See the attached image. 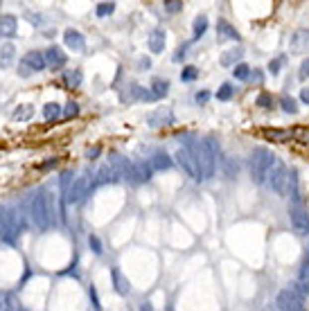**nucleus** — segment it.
I'll return each instance as SVG.
<instances>
[{
	"mask_svg": "<svg viewBox=\"0 0 309 311\" xmlns=\"http://www.w3.org/2000/svg\"><path fill=\"white\" fill-rule=\"evenodd\" d=\"M111 280H113V289L118 296H129V280L122 275V271L120 268H111Z\"/></svg>",
	"mask_w": 309,
	"mask_h": 311,
	"instance_id": "obj_16",
	"label": "nucleus"
},
{
	"mask_svg": "<svg viewBox=\"0 0 309 311\" xmlns=\"http://www.w3.org/2000/svg\"><path fill=\"white\" fill-rule=\"evenodd\" d=\"M93 178H95V176L90 174L88 169L81 171V174H79L77 178L73 180V185L68 187V192H66V196H68V203H77V201H81L83 196H88L90 187H93Z\"/></svg>",
	"mask_w": 309,
	"mask_h": 311,
	"instance_id": "obj_6",
	"label": "nucleus"
},
{
	"mask_svg": "<svg viewBox=\"0 0 309 311\" xmlns=\"http://www.w3.org/2000/svg\"><path fill=\"white\" fill-rule=\"evenodd\" d=\"M183 57H185V48H181V50H178L176 54H174V61H181Z\"/></svg>",
	"mask_w": 309,
	"mask_h": 311,
	"instance_id": "obj_50",
	"label": "nucleus"
},
{
	"mask_svg": "<svg viewBox=\"0 0 309 311\" xmlns=\"http://www.w3.org/2000/svg\"><path fill=\"white\" fill-rule=\"evenodd\" d=\"M16 27H18L16 16H11V14L0 16V36H5V39H14V36H16Z\"/></svg>",
	"mask_w": 309,
	"mask_h": 311,
	"instance_id": "obj_15",
	"label": "nucleus"
},
{
	"mask_svg": "<svg viewBox=\"0 0 309 311\" xmlns=\"http://www.w3.org/2000/svg\"><path fill=\"white\" fill-rule=\"evenodd\" d=\"M167 92H169V81H165V79H154V81H152V95H154V99L165 97Z\"/></svg>",
	"mask_w": 309,
	"mask_h": 311,
	"instance_id": "obj_26",
	"label": "nucleus"
},
{
	"mask_svg": "<svg viewBox=\"0 0 309 311\" xmlns=\"http://www.w3.org/2000/svg\"><path fill=\"white\" fill-rule=\"evenodd\" d=\"M298 77H300V79H303V81H305V79H307V77H309V59H305L303 64H300V70H298Z\"/></svg>",
	"mask_w": 309,
	"mask_h": 311,
	"instance_id": "obj_42",
	"label": "nucleus"
},
{
	"mask_svg": "<svg viewBox=\"0 0 309 311\" xmlns=\"http://www.w3.org/2000/svg\"><path fill=\"white\" fill-rule=\"evenodd\" d=\"M196 104H206L208 102V99H210V92H208V90H201V92H196Z\"/></svg>",
	"mask_w": 309,
	"mask_h": 311,
	"instance_id": "obj_44",
	"label": "nucleus"
},
{
	"mask_svg": "<svg viewBox=\"0 0 309 311\" xmlns=\"http://www.w3.org/2000/svg\"><path fill=\"white\" fill-rule=\"evenodd\" d=\"M108 165L113 167L115 169V174L120 176V178H131V162L127 160V158H124V156H120V154H111V162H108Z\"/></svg>",
	"mask_w": 309,
	"mask_h": 311,
	"instance_id": "obj_12",
	"label": "nucleus"
},
{
	"mask_svg": "<svg viewBox=\"0 0 309 311\" xmlns=\"http://www.w3.org/2000/svg\"><path fill=\"white\" fill-rule=\"evenodd\" d=\"M224 174H226L228 180L237 178V174H239V165H237L232 158H226V160H224Z\"/></svg>",
	"mask_w": 309,
	"mask_h": 311,
	"instance_id": "obj_28",
	"label": "nucleus"
},
{
	"mask_svg": "<svg viewBox=\"0 0 309 311\" xmlns=\"http://www.w3.org/2000/svg\"><path fill=\"white\" fill-rule=\"evenodd\" d=\"M120 176L115 174V169L111 165H106V167H102V169L95 174V185H104V183H115Z\"/></svg>",
	"mask_w": 309,
	"mask_h": 311,
	"instance_id": "obj_20",
	"label": "nucleus"
},
{
	"mask_svg": "<svg viewBox=\"0 0 309 311\" xmlns=\"http://www.w3.org/2000/svg\"><path fill=\"white\" fill-rule=\"evenodd\" d=\"M61 113H64V111H61V106L57 102H48L43 106V117H45V120H57Z\"/></svg>",
	"mask_w": 309,
	"mask_h": 311,
	"instance_id": "obj_27",
	"label": "nucleus"
},
{
	"mask_svg": "<svg viewBox=\"0 0 309 311\" xmlns=\"http://www.w3.org/2000/svg\"><path fill=\"white\" fill-rule=\"evenodd\" d=\"M70 178H73V171H64V174H61V190H64V194H66V192H68Z\"/></svg>",
	"mask_w": 309,
	"mask_h": 311,
	"instance_id": "obj_43",
	"label": "nucleus"
},
{
	"mask_svg": "<svg viewBox=\"0 0 309 311\" xmlns=\"http://www.w3.org/2000/svg\"><path fill=\"white\" fill-rule=\"evenodd\" d=\"M282 66H285V57L271 59V61H269V73L275 77V75H280V68H282Z\"/></svg>",
	"mask_w": 309,
	"mask_h": 311,
	"instance_id": "obj_38",
	"label": "nucleus"
},
{
	"mask_svg": "<svg viewBox=\"0 0 309 311\" xmlns=\"http://www.w3.org/2000/svg\"><path fill=\"white\" fill-rule=\"evenodd\" d=\"M149 66H152L149 64V59H140V68H149Z\"/></svg>",
	"mask_w": 309,
	"mask_h": 311,
	"instance_id": "obj_51",
	"label": "nucleus"
},
{
	"mask_svg": "<svg viewBox=\"0 0 309 311\" xmlns=\"http://www.w3.org/2000/svg\"><path fill=\"white\" fill-rule=\"evenodd\" d=\"M149 162H152V167H154V169H160V171L169 169V167L174 165V162H172V158H169V156H167L165 151H156V154L152 156V160H149Z\"/></svg>",
	"mask_w": 309,
	"mask_h": 311,
	"instance_id": "obj_21",
	"label": "nucleus"
},
{
	"mask_svg": "<svg viewBox=\"0 0 309 311\" xmlns=\"http://www.w3.org/2000/svg\"><path fill=\"white\" fill-rule=\"evenodd\" d=\"M152 171H154V167H152V162H133V167H131V178L129 180H133V183H147L149 178H152Z\"/></svg>",
	"mask_w": 309,
	"mask_h": 311,
	"instance_id": "obj_11",
	"label": "nucleus"
},
{
	"mask_svg": "<svg viewBox=\"0 0 309 311\" xmlns=\"http://www.w3.org/2000/svg\"><path fill=\"white\" fill-rule=\"evenodd\" d=\"M291 136H294V140H300V142H305V145H309V131L307 129H294Z\"/></svg>",
	"mask_w": 309,
	"mask_h": 311,
	"instance_id": "obj_40",
	"label": "nucleus"
},
{
	"mask_svg": "<svg viewBox=\"0 0 309 311\" xmlns=\"http://www.w3.org/2000/svg\"><path fill=\"white\" fill-rule=\"evenodd\" d=\"M45 61H48L50 68L54 70H61L66 64H68V57H66V52L61 48H57V45H52V48L45 50Z\"/></svg>",
	"mask_w": 309,
	"mask_h": 311,
	"instance_id": "obj_10",
	"label": "nucleus"
},
{
	"mask_svg": "<svg viewBox=\"0 0 309 311\" xmlns=\"http://www.w3.org/2000/svg\"><path fill=\"white\" fill-rule=\"evenodd\" d=\"M30 214L32 219H34V224L39 226L41 230H48L50 226H52V205H50V196L45 190L36 192L34 196H32L30 201Z\"/></svg>",
	"mask_w": 309,
	"mask_h": 311,
	"instance_id": "obj_3",
	"label": "nucleus"
},
{
	"mask_svg": "<svg viewBox=\"0 0 309 311\" xmlns=\"http://www.w3.org/2000/svg\"><path fill=\"white\" fill-rule=\"evenodd\" d=\"M255 106H262V108H266V111H271V108H273V97H271L269 92H260L255 99Z\"/></svg>",
	"mask_w": 309,
	"mask_h": 311,
	"instance_id": "obj_36",
	"label": "nucleus"
},
{
	"mask_svg": "<svg viewBox=\"0 0 309 311\" xmlns=\"http://www.w3.org/2000/svg\"><path fill=\"white\" fill-rule=\"evenodd\" d=\"M0 5H2V0H0Z\"/></svg>",
	"mask_w": 309,
	"mask_h": 311,
	"instance_id": "obj_52",
	"label": "nucleus"
},
{
	"mask_svg": "<svg viewBox=\"0 0 309 311\" xmlns=\"http://www.w3.org/2000/svg\"><path fill=\"white\" fill-rule=\"evenodd\" d=\"M11 59H14V45H11V43H7L5 48L0 50V64H2V66L7 68V66L11 64Z\"/></svg>",
	"mask_w": 309,
	"mask_h": 311,
	"instance_id": "obj_33",
	"label": "nucleus"
},
{
	"mask_svg": "<svg viewBox=\"0 0 309 311\" xmlns=\"http://www.w3.org/2000/svg\"><path fill=\"white\" fill-rule=\"evenodd\" d=\"M289 221L298 234H309V212L300 194H294V203L289 205Z\"/></svg>",
	"mask_w": 309,
	"mask_h": 311,
	"instance_id": "obj_4",
	"label": "nucleus"
},
{
	"mask_svg": "<svg viewBox=\"0 0 309 311\" xmlns=\"http://www.w3.org/2000/svg\"><path fill=\"white\" fill-rule=\"evenodd\" d=\"M232 77H235V79H241V81H244V79L250 77V68H248L246 64H235V66H232Z\"/></svg>",
	"mask_w": 309,
	"mask_h": 311,
	"instance_id": "obj_32",
	"label": "nucleus"
},
{
	"mask_svg": "<svg viewBox=\"0 0 309 311\" xmlns=\"http://www.w3.org/2000/svg\"><path fill=\"white\" fill-rule=\"evenodd\" d=\"M64 41L70 50H75V52H83V50H86V39H83V34L77 32V29H66Z\"/></svg>",
	"mask_w": 309,
	"mask_h": 311,
	"instance_id": "obj_13",
	"label": "nucleus"
},
{
	"mask_svg": "<svg viewBox=\"0 0 309 311\" xmlns=\"http://www.w3.org/2000/svg\"><path fill=\"white\" fill-rule=\"evenodd\" d=\"M115 11V2L113 0H106V2H99L97 9H95V14L99 16V18H106V16H111Z\"/></svg>",
	"mask_w": 309,
	"mask_h": 311,
	"instance_id": "obj_29",
	"label": "nucleus"
},
{
	"mask_svg": "<svg viewBox=\"0 0 309 311\" xmlns=\"http://www.w3.org/2000/svg\"><path fill=\"white\" fill-rule=\"evenodd\" d=\"M264 138L269 142H289L294 140V136H291V131H287V129H264Z\"/></svg>",
	"mask_w": 309,
	"mask_h": 311,
	"instance_id": "obj_19",
	"label": "nucleus"
},
{
	"mask_svg": "<svg viewBox=\"0 0 309 311\" xmlns=\"http://www.w3.org/2000/svg\"><path fill=\"white\" fill-rule=\"evenodd\" d=\"M275 305H278V309H285V311H291V309L300 311V309H305V298H303V293H300L296 287L282 289V291L278 293Z\"/></svg>",
	"mask_w": 309,
	"mask_h": 311,
	"instance_id": "obj_8",
	"label": "nucleus"
},
{
	"mask_svg": "<svg viewBox=\"0 0 309 311\" xmlns=\"http://www.w3.org/2000/svg\"><path fill=\"white\" fill-rule=\"evenodd\" d=\"M54 165H57V158H50V160H48V162H43V165H41L39 169H41V171H48V169H52Z\"/></svg>",
	"mask_w": 309,
	"mask_h": 311,
	"instance_id": "obj_46",
	"label": "nucleus"
},
{
	"mask_svg": "<svg viewBox=\"0 0 309 311\" xmlns=\"http://www.w3.org/2000/svg\"><path fill=\"white\" fill-rule=\"evenodd\" d=\"M280 106H282V111H285V113H289V115L298 113L296 99H294V97H289V95H282V97H280Z\"/></svg>",
	"mask_w": 309,
	"mask_h": 311,
	"instance_id": "obj_30",
	"label": "nucleus"
},
{
	"mask_svg": "<svg viewBox=\"0 0 309 311\" xmlns=\"http://www.w3.org/2000/svg\"><path fill=\"white\" fill-rule=\"evenodd\" d=\"M90 300H93L95 309H99V300H97V291H95V289H90Z\"/></svg>",
	"mask_w": 309,
	"mask_h": 311,
	"instance_id": "obj_47",
	"label": "nucleus"
},
{
	"mask_svg": "<svg viewBox=\"0 0 309 311\" xmlns=\"http://www.w3.org/2000/svg\"><path fill=\"white\" fill-rule=\"evenodd\" d=\"M162 7H165L167 14H178V11H183V0H165L162 2Z\"/></svg>",
	"mask_w": 309,
	"mask_h": 311,
	"instance_id": "obj_35",
	"label": "nucleus"
},
{
	"mask_svg": "<svg viewBox=\"0 0 309 311\" xmlns=\"http://www.w3.org/2000/svg\"><path fill=\"white\" fill-rule=\"evenodd\" d=\"M147 122L152 124V127H162L165 122H172V113L165 111V108H160V111L152 113V115L147 117Z\"/></svg>",
	"mask_w": 309,
	"mask_h": 311,
	"instance_id": "obj_24",
	"label": "nucleus"
},
{
	"mask_svg": "<svg viewBox=\"0 0 309 311\" xmlns=\"http://www.w3.org/2000/svg\"><path fill=\"white\" fill-rule=\"evenodd\" d=\"M196 77H199V70H196L194 66H185V68L181 70V81H194Z\"/></svg>",
	"mask_w": 309,
	"mask_h": 311,
	"instance_id": "obj_37",
	"label": "nucleus"
},
{
	"mask_svg": "<svg viewBox=\"0 0 309 311\" xmlns=\"http://www.w3.org/2000/svg\"><path fill=\"white\" fill-rule=\"evenodd\" d=\"M232 92H235V88H232L231 83H221V88L217 90V99H219V102H228V99L232 97Z\"/></svg>",
	"mask_w": 309,
	"mask_h": 311,
	"instance_id": "obj_34",
	"label": "nucleus"
},
{
	"mask_svg": "<svg viewBox=\"0 0 309 311\" xmlns=\"http://www.w3.org/2000/svg\"><path fill=\"white\" fill-rule=\"evenodd\" d=\"M88 246H90V250H93L95 255H102L104 253L102 241H99V237H95V234H90V237H88Z\"/></svg>",
	"mask_w": 309,
	"mask_h": 311,
	"instance_id": "obj_39",
	"label": "nucleus"
},
{
	"mask_svg": "<svg viewBox=\"0 0 309 311\" xmlns=\"http://www.w3.org/2000/svg\"><path fill=\"white\" fill-rule=\"evenodd\" d=\"M81 81H83V75H81V70H64V83L68 88H77V86H81Z\"/></svg>",
	"mask_w": 309,
	"mask_h": 311,
	"instance_id": "obj_23",
	"label": "nucleus"
},
{
	"mask_svg": "<svg viewBox=\"0 0 309 311\" xmlns=\"http://www.w3.org/2000/svg\"><path fill=\"white\" fill-rule=\"evenodd\" d=\"M241 57H244V50H241V48L226 50V52L221 54L219 64H221V66H235V64H239V59H241Z\"/></svg>",
	"mask_w": 309,
	"mask_h": 311,
	"instance_id": "obj_22",
	"label": "nucleus"
},
{
	"mask_svg": "<svg viewBox=\"0 0 309 311\" xmlns=\"http://www.w3.org/2000/svg\"><path fill=\"white\" fill-rule=\"evenodd\" d=\"M187 149L194 154V158L199 160V167L203 171V178H212L215 176V169H217V158H219V145L212 136L203 138V140L194 142L190 145Z\"/></svg>",
	"mask_w": 309,
	"mask_h": 311,
	"instance_id": "obj_1",
	"label": "nucleus"
},
{
	"mask_svg": "<svg viewBox=\"0 0 309 311\" xmlns=\"http://www.w3.org/2000/svg\"><path fill=\"white\" fill-rule=\"evenodd\" d=\"M217 34H221V39L239 41V32H237V27H232L226 18H219V23H217Z\"/></svg>",
	"mask_w": 309,
	"mask_h": 311,
	"instance_id": "obj_18",
	"label": "nucleus"
},
{
	"mask_svg": "<svg viewBox=\"0 0 309 311\" xmlns=\"http://www.w3.org/2000/svg\"><path fill=\"white\" fill-rule=\"evenodd\" d=\"M86 156H88V158H97V156H99V147H95V149H88V151H86Z\"/></svg>",
	"mask_w": 309,
	"mask_h": 311,
	"instance_id": "obj_49",
	"label": "nucleus"
},
{
	"mask_svg": "<svg viewBox=\"0 0 309 311\" xmlns=\"http://www.w3.org/2000/svg\"><path fill=\"white\" fill-rule=\"evenodd\" d=\"M300 99H303L305 104H309V88H303V90H300Z\"/></svg>",
	"mask_w": 309,
	"mask_h": 311,
	"instance_id": "obj_48",
	"label": "nucleus"
},
{
	"mask_svg": "<svg viewBox=\"0 0 309 311\" xmlns=\"http://www.w3.org/2000/svg\"><path fill=\"white\" fill-rule=\"evenodd\" d=\"M77 113H79V104L77 102H68V104H66V111H64L66 117H75Z\"/></svg>",
	"mask_w": 309,
	"mask_h": 311,
	"instance_id": "obj_41",
	"label": "nucleus"
},
{
	"mask_svg": "<svg viewBox=\"0 0 309 311\" xmlns=\"http://www.w3.org/2000/svg\"><path fill=\"white\" fill-rule=\"evenodd\" d=\"M174 158H176V162L183 167V171H185L192 180H203V171H201V167H199V160L194 158V154H192L190 149H178Z\"/></svg>",
	"mask_w": 309,
	"mask_h": 311,
	"instance_id": "obj_9",
	"label": "nucleus"
},
{
	"mask_svg": "<svg viewBox=\"0 0 309 311\" xmlns=\"http://www.w3.org/2000/svg\"><path fill=\"white\" fill-rule=\"evenodd\" d=\"M266 185H269L278 196H287L289 194V169H287L282 162L275 160L273 169H271L269 178H266Z\"/></svg>",
	"mask_w": 309,
	"mask_h": 311,
	"instance_id": "obj_5",
	"label": "nucleus"
},
{
	"mask_svg": "<svg viewBox=\"0 0 309 311\" xmlns=\"http://www.w3.org/2000/svg\"><path fill=\"white\" fill-rule=\"evenodd\" d=\"M275 160H278V158H275L266 147H257V149L250 151L248 169H250V178H253V183L264 185L266 178H269V174H271V169H273Z\"/></svg>",
	"mask_w": 309,
	"mask_h": 311,
	"instance_id": "obj_2",
	"label": "nucleus"
},
{
	"mask_svg": "<svg viewBox=\"0 0 309 311\" xmlns=\"http://www.w3.org/2000/svg\"><path fill=\"white\" fill-rule=\"evenodd\" d=\"M45 66H48V61H45V52L32 50V52L23 54V59H20L18 75L20 77H30V75H34V73H41Z\"/></svg>",
	"mask_w": 309,
	"mask_h": 311,
	"instance_id": "obj_7",
	"label": "nucleus"
},
{
	"mask_svg": "<svg viewBox=\"0 0 309 311\" xmlns=\"http://www.w3.org/2000/svg\"><path fill=\"white\" fill-rule=\"evenodd\" d=\"M208 29V16H196L194 20V39H199V36L206 34Z\"/></svg>",
	"mask_w": 309,
	"mask_h": 311,
	"instance_id": "obj_31",
	"label": "nucleus"
},
{
	"mask_svg": "<svg viewBox=\"0 0 309 311\" xmlns=\"http://www.w3.org/2000/svg\"><path fill=\"white\" fill-rule=\"evenodd\" d=\"M296 289H298L303 296H307L309 293V257L305 259L303 264H300V273H298V284H294Z\"/></svg>",
	"mask_w": 309,
	"mask_h": 311,
	"instance_id": "obj_17",
	"label": "nucleus"
},
{
	"mask_svg": "<svg viewBox=\"0 0 309 311\" xmlns=\"http://www.w3.org/2000/svg\"><path fill=\"white\" fill-rule=\"evenodd\" d=\"M250 77H253V81H255V83H260V86L264 83V75H262L260 68H255V73H250Z\"/></svg>",
	"mask_w": 309,
	"mask_h": 311,
	"instance_id": "obj_45",
	"label": "nucleus"
},
{
	"mask_svg": "<svg viewBox=\"0 0 309 311\" xmlns=\"http://www.w3.org/2000/svg\"><path fill=\"white\" fill-rule=\"evenodd\" d=\"M32 115H34V106H32V104H20V106H16L11 117H14L16 122H27V120H32Z\"/></svg>",
	"mask_w": 309,
	"mask_h": 311,
	"instance_id": "obj_25",
	"label": "nucleus"
},
{
	"mask_svg": "<svg viewBox=\"0 0 309 311\" xmlns=\"http://www.w3.org/2000/svg\"><path fill=\"white\" fill-rule=\"evenodd\" d=\"M165 43H167V34H165V29H160V27L154 29L147 39V45L154 54H160L162 50H165Z\"/></svg>",
	"mask_w": 309,
	"mask_h": 311,
	"instance_id": "obj_14",
	"label": "nucleus"
}]
</instances>
